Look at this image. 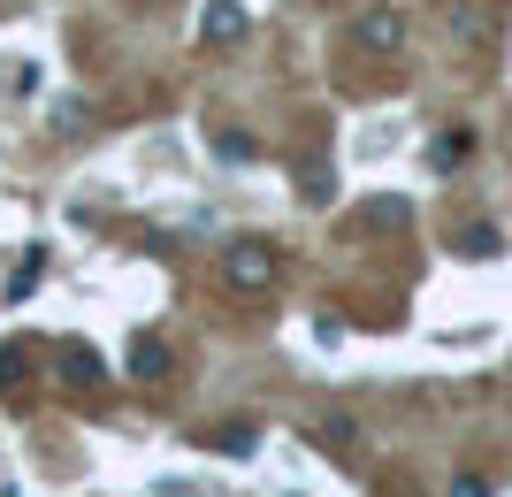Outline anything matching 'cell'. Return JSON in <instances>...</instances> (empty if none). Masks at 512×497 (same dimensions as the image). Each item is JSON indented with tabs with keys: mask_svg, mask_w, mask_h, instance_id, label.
Segmentation results:
<instances>
[{
	"mask_svg": "<svg viewBox=\"0 0 512 497\" xmlns=\"http://www.w3.org/2000/svg\"><path fill=\"white\" fill-rule=\"evenodd\" d=\"M222 276H230L237 291H268L276 260H268V245H230V253H222Z\"/></svg>",
	"mask_w": 512,
	"mask_h": 497,
	"instance_id": "cell-1",
	"label": "cell"
},
{
	"mask_svg": "<svg viewBox=\"0 0 512 497\" xmlns=\"http://www.w3.org/2000/svg\"><path fill=\"white\" fill-rule=\"evenodd\" d=\"M199 39L207 46H237L245 39V8H237V0H207V8H199Z\"/></svg>",
	"mask_w": 512,
	"mask_h": 497,
	"instance_id": "cell-2",
	"label": "cell"
},
{
	"mask_svg": "<svg viewBox=\"0 0 512 497\" xmlns=\"http://www.w3.org/2000/svg\"><path fill=\"white\" fill-rule=\"evenodd\" d=\"M398 39H406L398 8H375V16H360V31H352V46H360V54H390Z\"/></svg>",
	"mask_w": 512,
	"mask_h": 497,
	"instance_id": "cell-3",
	"label": "cell"
},
{
	"mask_svg": "<svg viewBox=\"0 0 512 497\" xmlns=\"http://www.w3.org/2000/svg\"><path fill=\"white\" fill-rule=\"evenodd\" d=\"M130 360H138V375H169V352L146 345V337H138V352H130Z\"/></svg>",
	"mask_w": 512,
	"mask_h": 497,
	"instance_id": "cell-4",
	"label": "cell"
},
{
	"mask_svg": "<svg viewBox=\"0 0 512 497\" xmlns=\"http://www.w3.org/2000/svg\"><path fill=\"white\" fill-rule=\"evenodd\" d=\"M69 383H100V360H92V352H69Z\"/></svg>",
	"mask_w": 512,
	"mask_h": 497,
	"instance_id": "cell-5",
	"label": "cell"
},
{
	"mask_svg": "<svg viewBox=\"0 0 512 497\" xmlns=\"http://www.w3.org/2000/svg\"><path fill=\"white\" fill-rule=\"evenodd\" d=\"M467 253H474V260H490V253H497V230H490V222H482V230H467Z\"/></svg>",
	"mask_w": 512,
	"mask_h": 497,
	"instance_id": "cell-6",
	"label": "cell"
},
{
	"mask_svg": "<svg viewBox=\"0 0 512 497\" xmlns=\"http://www.w3.org/2000/svg\"><path fill=\"white\" fill-rule=\"evenodd\" d=\"M451 497H490V482H482V475H459V482H451Z\"/></svg>",
	"mask_w": 512,
	"mask_h": 497,
	"instance_id": "cell-7",
	"label": "cell"
}]
</instances>
